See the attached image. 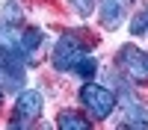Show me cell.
I'll return each instance as SVG.
<instances>
[{"instance_id":"cell-1","label":"cell","mask_w":148,"mask_h":130,"mask_svg":"<svg viewBox=\"0 0 148 130\" xmlns=\"http://www.w3.org/2000/svg\"><path fill=\"white\" fill-rule=\"evenodd\" d=\"M80 103H83V110L89 112V118L104 121V118H110V115L119 110V95L113 89L101 86V83L86 80L83 86H80Z\"/></svg>"},{"instance_id":"cell-2","label":"cell","mask_w":148,"mask_h":130,"mask_svg":"<svg viewBox=\"0 0 148 130\" xmlns=\"http://www.w3.org/2000/svg\"><path fill=\"white\" fill-rule=\"evenodd\" d=\"M24 56L18 50V44H3L0 47V86L3 89H21L24 80H27V62H24Z\"/></svg>"},{"instance_id":"cell-3","label":"cell","mask_w":148,"mask_h":130,"mask_svg":"<svg viewBox=\"0 0 148 130\" xmlns=\"http://www.w3.org/2000/svg\"><path fill=\"white\" fill-rule=\"evenodd\" d=\"M92 44V42H89ZM89 44H86L83 39H77V35H62L56 44H53V53H51V62L56 71H74V65L80 62V59L89 53Z\"/></svg>"},{"instance_id":"cell-4","label":"cell","mask_w":148,"mask_h":130,"mask_svg":"<svg viewBox=\"0 0 148 130\" xmlns=\"http://www.w3.org/2000/svg\"><path fill=\"white\" fill-rule=\"evenodd\" d=\"M45 110V98H42V92H36V89H24L18 95V101H15V110H12V118H9V127H27L33 124L36 118L42 115Z\"/></svg>"},{"instance_id":"cell-5","label":"cell","mask_w":148,"mask_h":130,"mask_svg":"<svg viewBox=\"0 0 148 130\" xmlns=\"http://www.w3.org/2000/svg\"><path fill=\"white\" fill-rule=\"evenodd\" d=\"M119 68L133 80V83H148V53L136 44H125L116 56Z\"/></svg>"},{"instance_id":"cell-6","label":"cell","mask_w":148,"mask_h":130,"mask_svg":"<svg viewBox=\"0 0 148 130\" xmlns=\"http://www.w3.org/2000/svg\"><path fill=\"white\" fill-rule=\"evenodd\" d=\"M136 0H101L98 3V18H101V27L104 30H119L125 18L130 15V6Z\"/></svg>"},{"instance_id":"cell-7","label":"cell","mask_w":148,"mask_h":130,"mask_svg":"<svg viewBox=\"0 0 148 130\" xmlns=\"http://www.w3.org/2000/svg\"><path fill=\"white\" fill-rule=\"evenodd\" d=\"M121 98H125V124L127 127H148V115H145V106L139 98H133V95L121 92Z\"/></svg>"},{"instance_id":"cell-8","label":"cell","mask_w":148,"mask_h":130,"mask_svg":"<svg viewBox=\"0 0 148 130\" xmlns=\"http://www.w3.org/2000/svg\"><path fill=\"white\" fill-rule=\"evenodd\" d=\"M42 42H45V33H42L39 27H27V30L18 35V42H15V44H18V50L30 59V56H33V53L42 47Z\"/></svg>"},{"instance_id":"cell-9","label":"cell","mask_w":148,"mask_h":130,"mask_svg":"<svg viewBox=\"0 0 148 130\" xmlns=\"http://www.w3.org/2000/svg\"><path fill=\"white\" fill-rule=\"evenodd\" d=\"M89 115H83L77 110H62L56 115V127L59 130H89Z\"/></svg>"},{"instance_id":"cell-10","label":"cell","mask_w":148,"mask_h":130,"mask_svg":"<svg viewBox=\"0 0 148 130\" xmlns=\"http://www.w3.org/2000/svg\"><path fill=\"white\" fill-rule=\"evenodd\" d=\"M95 71H98V62H95L89 53H86L80 62L74 65V74H77V77H83V80H92V77H95Z\"/></svg>"},{"instance_id":"cell-11","label":"cell","mask_w":148,"mask_h":130,"mask_svg":"<svg viewBox=\"0 0 148 130\" xmlns=\"http://www.w3.org/2000/svg\"><path fill=\"white\" fill-rule=\"evenodd\" d=\"M12 24H21V6H18V3H6V6H3L0 27H12Z\"/></svg>"},{"instance_id":"cell-12","label":"cell","mask_w":148,"mask_h":130,"mask_svg":"<svg viewBox=\"0 0 148 130\" xmlns=\"http://www.w3.org/2000/svg\"><path fill=\"white\" fill-rule=\"evenodd\" d=\"M130 33H133V35H145V33H148V9H142L139 15H133V21H130Z\"/></svg>"},{"instance_id":"cell-13","label":"cell","mask_w":148,"mask_h":130,"mask_svg":"<svg viewBox=\"0 0 148 130\" xmlns=\"http://www.w3.org/2000/svg\"><path fill=\"white\" fill-rule=\"evenodd\" d=\"M68 3H71V9L77 12L80 18H89L95 12V0H68Z\"/></svg>"},{"instance_id":"cell-14","label":"cell","mask_w":148,"mask_h":130,"mask_svg":"<svg viewBox=\"0 0 148 130\" xmlns=\"http://www.w3.org/2000/svg\"><path fill=\"white\" fill-rule=\"evenodd\" d=\"M0 103H3V86H0Z\"/></svg>"}]
</instances>
